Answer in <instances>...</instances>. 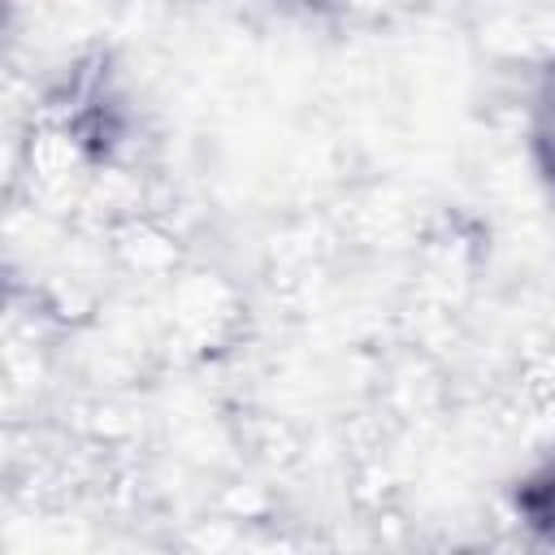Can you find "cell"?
<instances>
[{
	"mask_svg": "<svg viewBox=\"0 0 555 555\" xmlns=\"http://www.w3.org/2000/svg\"><path fill=\"white\" fill-rule=\"evenodd\" d=\"M516 516L542 538L555 546V455L546 464H538L520 486H516Z\"/></svg>",
	"mask_w": 555,
	"mask_h": 555,
	"instance_id": "obj_1",
	"label": "cell"
},
{
	"mask_svg": "<svg viewBox=\"0 0 555 555\" xmlns=\"http://www.w3.org/2000/svg\"><path fill=\"white\" fill-rule=\"evenodd\" d=\"M533 156L555 195V61H551V69L538 87V104H533Z\"/></svg>",
	"mask_w": 555,
	"mask_h": 555,
	"instance_id": "obj_2",
	"label": "cell"
}]
</instances>
